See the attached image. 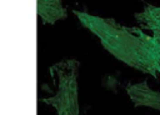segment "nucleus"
I'll use <instances>...</instances> for the list:
<instances>
[{
    "label": "nucleus",
    "mask_w": 160,
    "mask_h": 115,
    "mask_svg": "<svg viewBox=\"0 0 160 115\" xmlns=\"http://www.w3.org/2000/svg\"><path fill=\"white\" fill-rule=\"evenodd\" d=\"M135 18L139 23H143L147 29L153 31V38L160 44V8L147 5L142 13H136Z\"/></svg>",
    "instance_id": "5"
},
{
    "label": "nucleus",
    "mask_w": 160,
    "mask_h": 115,
    "mask_svg": "<svg viewBox=\"0 0 160 115\" xmlns=\"http://www.w3.org/2000/svg\"><path fill=\"white\" fill-rule=\"evenodd\" d=\"M126 93L135 107H148L160 110V93L150 89L147 81L129 84L126 86Z\"/></svg>",
    "instance_id": "3"
},
{
    "label": "nucleus",
    "mask_w": 160,
    "mask_h": 115,
    "mask_svg": "<svg viewBox=\"0 0 160 115\" xmlns=\"http://www.w3.org/2000/svg\"><path fill=\"white\" fill-rule=\"evenodd\" d=\"M36 14L44 24H54L68 18L62 0H36Z\"/></svg>",
    "instance_id": "4"
},
{
    "label": "nucleus",
    "mask_w": 160,
    "mask_h": 115,
    "mask_svg": "<svg viewBox=\"0 0 160 115\" xmlns=\"http://www.w3.org/2000/svg\"><path fill=\"white\" fill-rule=\"evenodd\" d=\"M80 24L95 34L101 45L118 60L144 74L158 78L160 74V44L139 29H129L114 19L74 10Z\"/></svg>",
    "instance_id": "1"
},
{
    "label": "nucleus",
    "mask_w": 160,
    "mask_h": 115,
    "mask_svg": "<svg viewBox=\"0 0 160 115\" xmlns=\"http://www.w3.org/2000/svg\"><path fill=\"white\" fill-rule=\"evenodd\" d=\"M79 66L78 60L68 59L50 69L51 74L58 76V93L53 98L43 99V102L54 107L56 115H80L78 102Z\"/></svg>",
    "instance_id": "2"
}]
</instances>
